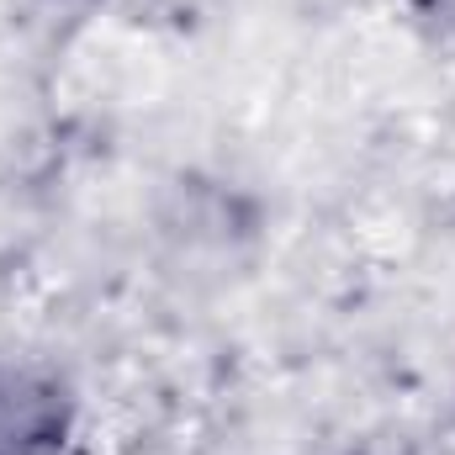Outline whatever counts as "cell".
Segmentation results:
<instances>
[{"label": "cell", "mask_w": 455, "mask_h": 455, "mask_svg": "<svg viewBox=\"0 0 455 455\" xmlns=\"http://www.w3.org/2000/svg\"><path fill=\"white\" fill-rule=\"evenodd\" d=\"M75 397L53 371L0 365V455H64Z\"/></svg>", "instance_id": "obj_1"}]
</instances>
